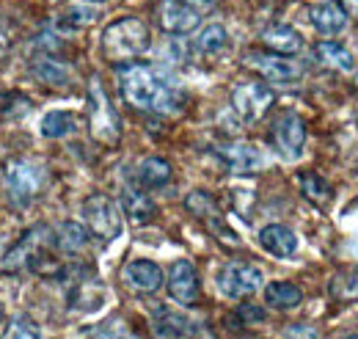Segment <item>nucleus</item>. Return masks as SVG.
I'll list each match as a JSON object with an SVG mask.
<instances>
[{
  "label": "nucleus",
  "mask_w": 358,
  "mask_h": 339,
  "mask_svg": "<svg viewBox=\"0 0 358 339\" xmlns=\"http://www.w3.org/2000/svg\"><path fill=\"white\" fill-rule=\"evenodd\" d=\"M119 88L122 97L133 105L135 111L146 113H171L177 111L179 94L171 81L152 64L127 61L119 69Z\"/></svg>",
  "instance_id": "nucleus-1"
},
{
  "label": "nucleus",
  "mask_w": 358,
  "mask_h": 339,
  "mask_svg": "<svg viewBox=\"0 0 358 339\" xmlns=\"http://www.w3.org/2000/svg\"><path fill=\"white\" fill-rule=\"evenodd\" d=\"M152 44V34L143 20L138 17H119L102 31V53L113 64H127L143 55Z\"/></svg>",
  "instance_id": "nucleus-2"
},
{
  "label": "nucleus",
  "mask_w": 358,
  "mask_h": 339,
  "mask_svg": "<svg viewBox=\"0 0 358 339\" xmlns=\"http://www.w3.org/2000/svg\"><path fill=\"white\" fill-rule=\"evenodd\" d=\"M215 8L213 0H160L157 6V25L166 34L185 36L199 28L201 17Z\"/></svg>",
  "instance_id": "nucleus-3"
},
{
  "label": "nucleus",
  "mask_w": 358,
  "mask_h": 339,
  "mask_svg": "<svg viewBox=\"0 0 358 339\" xmlns=\"http://www.w3.org/2000/svg\"><path fill=\"white\" fill-rule=\"evenodd\" d=\"M83 221H86V229L94 237H99L102 243L116 240L124 229L122 207L105 193H94L83 202Z\"/></svg>",
  "instance_id": "nucleus-4"
},
{
  "label": "nucleus",
  "mask_w": 358,
  "mask_h": 339,
  "mask_svg": "<svg viewBox=\"0 0 358 339\" xmlns=\"http://www.w3.org/2000/svg\"><path fill=\"white\" fill-rule=\"evenodd\" d=\"M89 127L91 135L102 144H116L119 135H122L119 113L113 111V102L108 99L105 88L96 78H91L89 85Z\"/></svg>",
  "instance_id": "nucleus-5"
},
{
  "label": "nucleus",
  "mask_w": 358,
  "mask_h": 339,
  "mask_svg": "<svg viewBox=\"0 0 358 339\" xmlns=\"http://www.w3.org/2000/svg\"><path fill=\"white\" fill-rule=\"evenodd\" d=\"M215 284L226 298L231 300H243V298H251L254 293L262 290L265 284V276L257 265H248V262H226L224 268L218 270L215 276Z\"/></svg>",
  "instance_id": "nucleus-6"
},
{
  "label": "nucleus",
  "mask_w": 358,
  "mask_h": 339,
  "mask_svg": "<svg viewBox=\"0 0 358 339\" xmlns=\"http://www.w3.org/2000/svg\"><path fill=\"white\" fill-rule=\"evenodd\" d=\"M45 166L39 160H25V158H17L6 166V185H8V193L17 199V202H31L42 185H45Z\"/></svg>",
  "instance_id": "nucleus-7"
},
{
  "label": "nucleus",
  "mask_w": 358,
  "mask_h": 339,
  "mask_svg": "<svg viewBox=\"0 0 358 339\" xmlns=\"http://www.w3.org/2000/svg\"><path fill=\"white\" fill-rule=\"evenodd\" d=\"M275 102V94L273 88H268L265 83H240L234 91H231V108L234 113L245 122V125H254L259 122L265 113L270 111V105Z\"/></svg>",
  "instance_id": "nucleus-8"
},
{
  "label": "nucleus",
  "mask_w": 358,
  "mask_h": 339,
  "mask_svg": "<svg viewBox=\"0 0 358 339\" xmlns=\"http://www.w3.org/2000/svg\"><path fill=\"white\" fill-rule=\"evenodd\" d=\"M270 135H273V146H275V152L281 158L298 160L303 155V146H306V122L298 113H292V111L281 113L273 122Z\"/></svg>",
  "instance_id": "nucleus-9"
},
{
  "label": "nucleus",
  "mask_w": 358,
  "mask_h": 339,
  "mask_svg": "<svg viewBox=\"0 0 358 339\" xmlns=\"http://www.w3.org/2000/svg\"><path fill=\"white\" fill-rule=\"evenodd\" d=\"M245 64L270 83H295V81H301V67L287 61L284 55H275V53H248Z\"/></svg>",
  "instance_id": "nucleus-10"
},
{
  "label": "nucleus",
  "mask_w": 358,
  "mask_h": 339,
  "mask_svg": "<svg viewBox=\"0 0 358 339\" xmlns=\"http://www.w3.org/2000/svg\"><path fill=\"white\" fill-rule=\"evenodd\" d=\"M218 158L226 163V169L234 174H254L265 166L262 149L248 141H231V144L218 146Z\"/></svg>",
  "instance_id": "nucleus-11"
},
{
  "label": "nucleus",
  "mask_w": 358,
  "mask_h": 339,
  "mask_svg": "<svg viewBox=\"0 0 358 339\" xmlns=\"http://www.w3.org/2000/svg\"><path fill=\"white\" fill-rule=\"evenodd\" d=\"M309 22L317 34H322L325 39L342 34L348 28V8L339 0H322L309 6Z\"/></svg>",
  "instance_id": "nucleus-12"
},
{
  "label": "nucleus",
  "mask_w": 358,
  "mask_h": 339,
  "mask_svg": "<svg viewBox=\"0 0 358 339\" xmlns=\"http://www.w3.org/2000/svg\"><path fill=\"white\" fill-rule=\"evenodd\" d=\"M169 296L182 306H193L199 300V273L187 259H177L169 270Z\"/></svg>",
  "instance_id": "nucleus-13"
},
{
  "label": "nucleus",
  "mask_w": 358,
  "mask_h": 339,
  "mask_svg": "<svg viewBox=\"0 0 358 339\" xmlns=\"http://www.w3.org/2000/svg\"><path fill=\"white\" fill-rule=\"evenodd\" d=\"M163 268L152 259H133L124 268V282L133 287L135 293H157L163 287Z\"/></svg>",
  "instance_id": "nucleus-14"
},
{
  "label": "nucleus",
  "mask_w": 358,
  "mask_h": 339,
  "mask_svg": "<svg viewBox=\"0 0 358 339\" xmlns=\"http://www.w3.org/2000/svg\"><path fill=\"white\" fill-rule=\"evenodd\" d=\"M185 207L193 212L201 223H207L215 235H229V232H226L224 215L218 210V202L213 199V193H207V191H193V193L185 199ZM229 237L234 240V235H229Z\"/></svg>",
  "instance_id": "nucleus-15"
},
{
  "label": "nucleus",
  "mask_w": 358,
  "mask_h": 339,
  "mask_svg": "<svg viewBox=\"0 0 358 339\" xmlns=\"http://www.w3.org/2000/svg\"><path fill=\"white\" fill-rule=\"evenodd\" d=\"M262 44L275 55H298L303 50V36L287 22H273L262 31Z\"/></svg>",
  "instance_id": "nucleus-16"
},
{
  "label": "nucleus",
  "mask_w": 358,
  "mask_h": 339,
  "mask_svg": "<svg viewBox=\"0 0 358 339\" xmlns=\"http://www.w3.org/2000/svg\"><path fill=\"white\" fill-rule=\"evenodd\" d=\"M259 246L275 259H287L298 251V235L284 223H268L259 232Z\"/></svg>",
  "instance_id": "nucleus-17"
},
{
  "label": "nucleus",
  "mask_w": 358,
  "mask_h": 339,
  "mask_svg": "<svg viewBox=\"0 0 358 339\" xmlns=\"http://www.w3.org/2000/svg\"><path fill=\"white\" fill-rule=\"evenodd\" d=\"M190 328H193V323L187 317H182L166 306H157L152 314V337L155 339H185L193 334Z\"/></svg>",
  "instance_id": "nucleus-18"
},
{
  "label": "nucleus",
  "mask_w": 358,
  "mask_h": 339,
  "mask_svg": "<svg viewBox=\"0 0 358 339\" xmlns=\"http://www.w3.org/2000/svg\"><path fill=\"white\" fill-rule=\"evenodd\" d=\"M314 55H317V61H320L322 67H331V69H339V72H353V69H356L353 53L342 42L322 39V42L314 47Z\"/></svg>",
  "instance_id": "nucleus-19"
},
{
  "label": "nucleus",
  "mask_w": 358,
  "mask_h": 339,
  "mask_svg": "<svg viewBox=\"0 0 358 339\" xmlns=\"http://www.w3.org/2000/svg\"><path fill=\"white\" fill-rule=\"evenodd\" d=\"M52 243H55L58 251H64V254H78V251L86 249L89 232H86V226L78 223V221H64V223L52 232Z\"/></svg>",
  "instance_id": "nucleus-20"
},
{
  "label": "nucleus",
  "mask_w": 358,
  "mask_h": 339,
  "mask_svg": "<svg viewBox=\"0 0 358 339\" xmlns=\"http://www.w3.org/2000/svg\"><path fill=\"white\" fill-rule=\"evenodd\" d=\"M122 207L124 215L133 221V223H146L155 218V202L141 191V188H124L122 191Z\"/></svg>",
  "instance_id": "nucleus-21"
},
{
  "label": "nucleus",
  "mask_w": 358,
  "mask_h": 339,
  "mask_svg": "<svg viewBox=\"0 0 358 339\" xmlns=\"http://www.w3.org/2000/svg\"><path fill=\"white\" fill-rule=\"evenodd\" d=\"M138 182H141V188H152V191L169 185L171 182V163L163 158H155V155L141 160L138 163Z\"/></svg>",
  "instance_id": "nucleus-22"
},
{
  "label": "nucleus",
  "mask_w": 358,
  "mask_h": 339,
  "mask_svg": "<svg viewBox=\"0 0 358 339\" xmlns=\"http://www.w3.org/2000/svg\"><path fill=\"white\" fill-rule=\"evenodd\" d=\"M31 72H34L36 81H42V83H47V85L69 83V69H66V64L55 61L52 55H36V58L31 61Z\"/></svg>",
  "instance_id": "nucleus-23"
},
{
  "label": "nucleus",
  "mask_w": 358,
  "mask_h": 339,
  "mask_svg": "<svg viewBox=\"0 0 358 339\" xmlns=\"http://www.w3.org/2000/svg\"><path fill=\"white\" fill-rule=\"evenodd\" d=\"M265 300L273 309H292L303 300V293L292 282H270L265 287Z\"/></svg>",
  "instance_id": "nucleus-24"
},
{
  "label": "nucleus",
  "mask_w": 358,
  "mask_h": 339,
  "mask_svg": "<svg viewBox=\"0 0 358 339\" xmlns=\"http://www.w3.org/2000/svg\"><path fill=\"white\" fill-rule=\"evenodd\" d=\"M39 130H42L45 138H66L75 130V116H72V111H64V108L47 111L45 116H42Z\"/></svg>",
  "instance_id": "nucleus-25"
},
{
  "label": "nucleus",
  "mask_w": 358,
  "mask_h": 339,
  "mask_svg": "<svg viewBox=\"0 0 358 339\" xmlns=\"http://www.w3.org/2000/svg\"><path fill=\"white\" fill-rule=\"evenodd\" d=\"M298 185H301V191H303V196L314 202V205H328L331 202V185H328V179H322L317 171H303V174H298Z\"/></svg>",
  "instance_id": "nucleus-26"
},
{
  "label": "nucleus",
  "mask_w": 358,
  "mask_h": 339,
  "mask_svg": "<svg viewBox=\"0 0 358 339\" xmlns=\"http://www.w3.org/2000/svg\"><path fill=\"white\" fill-rule=\"evenodd\" d=\"M226 44H229V34H226V28L221 22H213V25H207L201 34H199V39H196V50L199 53H204V55H218L221 50H226Z\"/></svg>",
  "instance_id": "nucleus-27"
},
{
  "label": "nucleus",
  "mask_w": 358,
  "mask_h": 339,
  "mask_svg": "<svg viewBox=\"0 0 358 339\" xmlns=\"http://www.w3.org/2000/svg\"><path fill=\"white\" fill-rule=\"evenodd\" d=\"M0 339H39V334H36V328H34V326H28V323L17 320V323H11V326L6 328V334H3Z\"/></svg>",
  "instance_id": "nucleus-28"
},
{
  "label": "nucleus",
  "mask_w": 358,
  "mask_h": 339,
  "mask_svg": "<svg viewBox=\"0 0 358 339\" xmlns=\"http://www.w3.org/2000/svg\"><path fill=\"white\" fill-rule=\"evenodd\" d=\"M102 339H135V334L124 326V323H110V326H105V331H102Z\"/></svg>",
  "instance_id": "nucleus-29"
},
{
  "label": "nucleus",
  "mask_w": 358,
  "mask_h": 339,
  "mask_svg": "<svg viewBox=\"0 0 358 339\" xmlns=\"http://www.w3.org/2000/svg\"><path fill=\"white\" fill-rule=\"evenodd\" d=\"M287 339H320L317 331L309 328V326H289L287 328Z\"/></svg>",
  "instance_id": "nucleus-30"
},
{
  "label": "nucleus",
  "mask_w": 358,
  "mask_h": 339,
  "mask_svg": "<svg viewBox=\"0 0 358 339\" xmlns=\"http://www.w3.org/2000/svg\"><path fill=\"white\" fill-rule=\"evenodd\" d=\"M339 339H358V331H350V334H345V337H339Z\"/></svg>",
  "instance_id": "nucleus-31"
},
{
  "label": "nucleus",
  "mask_w": 358,
  "mask_h": 339,
  "mask_svg": "<svg viewBox=\"0 0 358 339\" xmlns=\"http://www.w3.org/2000/svg\"><path fill=\"white\" fill-rule=\"evenodd\" d=\"M83 3H105V0H83Z\"/></svg>",
  "instance_id": "nucleus-32"
},
{
  "label": "nucleus",
  "mask_w": 358,
  "mask_h": 339,
  "mask_svg": "<svg viewBox=\"0 0 358 339\" xmlns=\"http://www.w3.org/2000/svg\"><path fill=\"white\" fill-rule=\"evenodd\" d=\"M0 320H3V303H0Z\"/></svg>",
  "instance_id": "nucleus-33"
},
{
  "label": "nucleus",
  "mask_w": 358,
  "mask_h": 339,
  "mask_svg": "<svg viewBox=\"0 0 358 339\" xmlns=\"http://www.w3.org/2000/svg\"><path fill=\"white\" fill-rule=\"evenodd\" d=\"M356 83H358V81H356Z\"/></svg>",
  "instance_id": "nucleus-34"
}]
</instances>
